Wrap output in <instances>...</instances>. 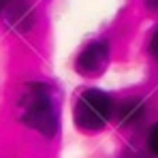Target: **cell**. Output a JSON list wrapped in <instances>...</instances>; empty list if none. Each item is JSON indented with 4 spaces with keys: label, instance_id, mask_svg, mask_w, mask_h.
<instances>
[{
    "label": "cell",
    "instance_id": "obj_3",
    "mask_svg": "<svg viewBox=\"0 0 158 158\" xmlns=\"http://www.w3.org/2000/svg\"><path fill=\"white\" fill-rule=\"evenodd\" d=\"M109 62V45L103 41L90 43L77 58V71L81 75H98Z\"/></svg>",
    "mask_w": 158,
    "mask_h": 158
},
{
    "label": "cell",
    "instance_id": "obj_1",
    "mask_svg": "<svg viewBox=\"0 0 158 158\" xmlns=\"http://www.w3.org/2000/svg\"><path fill=\"white\" fill-rule=\"evenodd\" d=\"M19 120L45 137H53L58 132V107L45 83L26 85L19 98Z\"/></svg>",
    "mask_w": 158,
    "mask_h": 158
},
{
    "label": "cell",
    "instance_id": "obj_2",
    "mask_svg": "<svg viewBox=\"0 0 158 158\" xmlns=\"http://www.w3.org/2000/svg\"><path fill=\"white\" fill-rule=\"evenodd\" d=\"M113 113L111 96L101 90L81 92L75 105V124L81 131H101Z\"/></svg>",
    "mask_w": 158,
    "mask_h": 158
},
{
    "label": "cell",
    "instance_id": "obj_4",
    "mask_svg": "<svg viewBox=\"0 0 158 158\" xmlns=\"http://www.w3.org/2000/svg\"><path fill=\"white\" fill-rule=\"evenodd\" d=\"M141 118H143V103L141 101L131 98V101L122 103V107H120V124L126 126V124H132Z\"/></svg>",
    "mask_w": 158,
    "mask_h": 158
},
{
    "label": "cell",
    "instance_id": "obj_6",
    "mask_svg": "<svg viewBox=\"0 0 158 158\" xmlns=\"http://www.w3.org/2000/svg\"><path fill=\"white\" fill-rule=\"evenodd\" d=\"M150 52H152V56L158 60V30L154 32V36H152V41H150Z\"/></svg>",
    "mask_w": 158,
    "mask_h": 158
},
{
    "label": "cell",
    "instance_id": "obj_5",
    "mask_svg": "<svg viewBox=\"0 0 158 158\" xmlns=\"http://www.w3.org/2000/svg\"><path fill=\"white\" fill-rule=\"evenodd\" d=\"M148 148H150V152L158 156V122L152 126V131H150V137H148Z\"/></svg>",
    "mask_w": 158,
    "mask_h": 158
}]
</instances>
